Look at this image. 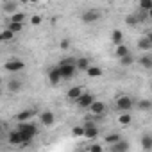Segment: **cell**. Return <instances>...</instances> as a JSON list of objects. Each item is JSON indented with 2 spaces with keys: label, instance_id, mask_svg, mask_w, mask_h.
I'll return each instance as SVG.
<instances>
[{
  "label": "cell",
  "instance_id": "cell-1",
  "mask_svg": "<svg viewBox=\"0 0 152 152\" xmlns=\"http://www.w3.org/2000/svg\"><path fill=\"white\" fill-rule=\"evenodd\" d=\"M59 68H61V73H63V79H70L75 75V70H77V59H63L59 63Z\"/></svg>",
  "mask_w": 152,
  "mask_h": 152
},
{
  "label": "cell",
  "instance_id": "cell-2",
  "mask_svg": "<svg viewBox=\"0 0 152 152\" xmlns=\"http://www.w3.org/2000/svg\"><path fill=\"white\" fill-rule=\"evenodd\" d=\"M18 131L22 132V136H23V141H25V143H29V141L36 136V132H38L36 125H34V124H31V122H20Z\"/></svg>",
  "mask_w": 152,
  "mask_h": 152
},
{
  "label": "cell",
  "instance_id": "cell-3",
  "mask_svg": "<svg viewBox=\"0 0 152 152\" xmlns=\"http://www.w3.org/2000/svg\"><path fill=\"white\" fill-rule=\"evenodd\" d=\"M115 106H116L118 111H122V113H129V111L132 109V99L127 97V95H120V97L116 99Z\"/></svg>",
  "mask_w": 152,
  "mask_h": 152
},
{
  "label": "cell",
  "instance_id": "cell-4",
  "mask_svg": "<svg viewBox=\"0 0 152 152\" xmlns=\"http://www.w3.org/2000/svg\"><path fill=\"white\" fill-rule=\"evenodd\" d=\"M102 18V13L99 11V9H86L84 13H83V22L84 23H95L97 20H100Z\"/></svg>",
  "mask_w": 152,
  "mask_h": 152
},
{
  "label": "cell",
  "instance_id": "cell-5",
  "mask_svg": "<svg viewBox=\"0 0 152 152\" xmlns=\"http://www.w3.org/2000/svg\"><path fill=\"white\" fill-rule=\"evenodd\" d=\"M61 79H63V73H61L59 64L48 70V81H50V84H54V86H56V84H59V83H61Z\"/></svg>",
  "mask_w": 152,
  "mask_h": 152
},
{
  "label": "cell",
  "instance_id": "cell-6",
  "mask_svg": "<svg viewBox=\"0 0 152 152\" xmlns=\"http://www.w3.org/2000/svg\"><path fill=\"white\" fill-rule=\"evenodd\" d=\"M95 102V97L91 95V93H83L81 97H79V100H77V106L79 107H83V109H90V106Z\"/></svg>",
  "mask_w": 152,
  "mask_h": 152
},
{
  "label": "cell",
  "instance_id": "cell-7",
  "mask_svg": "<svg viewBox=\"0 0 152 152\" xmlns=\"http://www.w3.org/2000/svg\"><path fill=\"white\" fill-rule=\"evenodd\" d=\"M4 68H6L7 72H20V70L25 68V63L20 61V59H11V61H7V63L4 64Z\"/></svg>",
  "mask_w": 152,
  "mask_h": 152
},
{
  "label": "cell",
  "instance_id": "cell-8",
  "mask_svg": "<svg viewBox=\"0 0 152 152\" xmlns=\"http://www.w3.org/2000/svg\"><path fill=\"white\" fill-rule=\"evenodd\" d=\"M54 120H56V116H54V113H50V111H43V113L39 115V122H41L45 127H52V125H54Z\"/></svg>",
  "mask_w": 152,
  "mask_h": 152
},
{
  "label": "cell",
  "instance_id": "cell-9",
  "mask_svg": "<svg viewBox=\"0 0 152 152\" xmlns=\"http://www.w3.org/2000/svg\"><path fill=\"white\" fill-rule=\"evenodd\" d=\"M9 143H11V145H23V143H25V141H23V136H22V132H20L18 129L9 132Z\"/></svg>",
  "mask_w": 152,
  "mask_h": 152
},
{
  "label": "cell",
  "instance_id": "cell-10",
  "mask_svg": "<svg viewBox=\"0 0 152 152\" xmlns=\"http://www.w3.org/2000/svg\"><path fill=\"white\" fill-rule=\"evenodd\" d=\"M90 111H91L93 115L100 116V115H104V113H106V104H104V102H99V100H95V102L90 106Z\"/></svg>",
  "mask_w": 152,
  "mask_h": 152
},
{
  "label": "cell",
  "instance_id": "cell-11",
  "mask_svg": "<svg viewBox=\"0 0 152 152\" xmlns=\"http://www.w3.org/2000/svg\"><path fill=\"white\" fill-rule=\"evenodd\" d=\"M83 93H84V91H83V88H81V86H75V88H70V90H68L66 97H68V100H75V102H77V100H79V97H81Z\"/></svg>",
  "mask_w": 152,
  "mask_h": 152
},
{
  "label": "cell",
  "instance_id": "cell-12",
  "mask_svg": "<svg viewBox=\"0 0 152 152\" xmlns=\"http://www.w3.org/2000/svg\"><path fill=\"white\" fill-rule=\"evenodd\" d=\"M34 115H36V109H23L22 113L16 115V120H18V122H29Z\"/></svg>",
  "mask_w": 152,
  "mask_h": 152
},
{
  "label": "cell",
  "instance_id": "cell-13",
  "mask_svg": "<svg viewBox=\"0 0 152 152\" xmlns=\"http://www.w3.org/2000/svg\"><path fill=\"white\" fill-rule=\"evenodd\" d=\"M97 136H99V129H97V125H84V138L93 140V138H97Z\"/></svg>",
  "mask_w": 152,
  "mask_h": 152
},
{
  "label": "cell",
  "instance_id": "cell-14",
  "mask_svg": "<svg viewBox=\"0 0 152 152\" xmlns=\"http://www.w3.org/2000/svg\"><path fill=\"white\" fill-rule=\"evenodd\" d=\"M111 150L113 152H125V150H129V143L124 141V140H120V141H116V143L111 145Z\"/></svg>",
  "mask_w": 152,
  "mask_h": 152
},
{
  "label": "cell",
  "instance_id": "cell-15",
  "mask_svg": "<svg viewBox=\"0 0 152 152\" xmlns=\"http://www.w3.org/2000/svg\"><path fill=\"white\" fill-rule=\"evenodd\" d=\"M86 73H88V77H102V68L100 66H90L88 70H86Z\"/></svg>",
  "mask_w": 152,
  "mask_h": 152
},
{
  "label": "cell",
  "instance_id": "cell-16",
  "mask_svg": "<svg viewBox=\"0 0 152 152\" xmlns=\"http://www.w3.org/2000/svg\"><path fill=\"white\" fill-rule=\"evenodd\" d=\"M138 48H140V50H148V48H152V41H150V38H148V36L141 38V39L138 41Z\"/></svg>",
  "mask_w": 152,
  "mask_h": 152
},
{
  "label": "cell",
  "instance_id": "cell-17",
  "mask_svg": "<svg viewBox=\"0 0 152 152\" xmlns=\"http://www.w3.org/2000/svg\"><path fill=\"white\" fill-rule=\"evenodd\" d=\"M90 66H91V64H90V59H88V57H79V59H77V70L86 72Z\"/></svg>",
  "mask_w": 152,
  "mask_h": 152
},
{
  "label": "cell",
  "instance_id": "cell-18",
  "mask_svg": "<svg viewBox=\"0 0 152 152\" xmlns=\"http://www.w3.org/2000/svg\"><path fill=\"white\" fill-rule=\"evenodd\" d=\"M7 90H9V91H13V93H16V91H20V90H22V83H20V81H16V79H13V81H9V83H7Z\"/></svg>",
  "mask_w": 152,
  "mask_h": 152
},
{
  "label": "cell",
  "instance_id": "cell-19",
  "mask_svg": "<svg viewBox=\"0 0 152 152\" xmlns=\"http://www.w3.org/2000/svg\"><path fill=\"white\" fill-rule=\"evenodd\" d=\"M15 34L16 32H13L11 29H4L2 34H0V39H2V41H11V39H15Z\"/></svg>",
  "mask_w": 152,
  "mask_h": 152
},
{
  "label": "cell",
  "instance_id": "cell-20",
  "mask_svg": "<svg viewBox=\"0 0 152 152\" xmlns=\"http://www.w3.org/2000/svg\"><path fill=\"white\" fill-rule=\"evenodd\" d=\"M111 39H113V43L115 45H122V39H124V34H122V31H113V34H111Z\"/></svg>",
  "mask_w": 152,
  "mask_h": 152
},
{
  "label": "cell",
  "instance_id": "cell-21",
  "mask_svg": "<svg viewBox=\"0 0 152 152\" xmlns=\"http://www.w3.org/2000/svg\"><path fill=\"white\" fill-rule=\"evenodd\" d=\"M129 54V48L125 47V45H116V50H115V56L120 59V57H124V56H127Z\"/></svg>",
  "mask_w": 152,
  "mask_h": 152
},
{
  "label": "cell",
  "instance_id": "cell-22",
  "mask_svg": "<svg viewBox=\"0 0 152 152\" xmlns=\"http://www.w3.org/2000/svg\"><path fill=\"white\" fill-rule=\"evenodd\" d=\"M141 147L145 150H152V136H141Z\"/></svg>",
  "mask_w": 152,
  "mask_h": 152
},
{
  "label": "cell",
  "instance_id": "cell-23",
  "mask_svg": "<svg viewBox=\"0 0 152 152\" xmlns=\"http://www.w3.org/2000/svg\"><path fill=\"white\" fill-rule=\"evenodd\" d=\"M118 122H120L122 125H131V122H132V116H131V113H124V115H120Z\"/></svg>",
  "mask_w": 152,
  "mask_h": 152
},
{
  "label": "cell",
  "instance_id": "cell-24",
  "mask_svg": "<svg viewBox=\"0 0 152 152\" xmlns=\"http://www.w3.org/2000/svg\"><path fill=\"white\" fill-rule=\"evenodd\" d=\"M140 64H141L143 68H152V57H148V56L140 57Z\"/></svg>",
  "mask_w": 152,
  "mask_h": 152
},
{
  "label": "cell",
  "instance_id": "cell-25",
  "mask_svg": "<svg viewBox=\"0 0 152 152\" xmlns=\"http://www.w3.org/2000/svg\"><path fill=\"white\" fill-rule=\"evenodd\" d=\"M122 138H120V134H116V132H113V134H107L106 136V141L109 143V145H113V143H116V141H120Z\"/></svg>",
  "mask_w": 152,
  "mask_h": 152
},
{
  "label": "cell",
  "instance_id": "cell-26",
  "mask_svg": "<svg viewBox=\"0 0 152 152\" xmlns=\"http://www.w3.org/2000/svg\"><path fill=\"white\" fill-rule=\"evenodd\" d=\"M138 107H140L141 111H148V109H152V102H150V100H140V102H138Z\"/></svg>",
  "mask_w": 152,
  "mask_h": 152
},
{
  "label": "cell",
  "instance_id": "cell-27",
  "mask_svg": "<svg viewBox=\"0 0 152 152\" xmlns=\"http://www.w3.org/2000/svg\"><path fill=\"white\" fill-rule=\"evenodd\" d=\"M120 63H122L124 66H129V64H132V63H134V57H132L131 54H127V56L120 57Z\"/></svg>",
  "mask_w": 152,
  "mask_h": 152
},
{
  "label": "cell",
  "instance_id": "cell-28",
  "mask_svg": "<svg viewBox=\"0 0 152 152\" xmlns=\"http://www.w3.org/2000/svg\"><path fill=\"white\" fill-rule=\"evenodd\" d=\"M150 7H152V0H140V9L150 11Z\"/></svg>",
  "mask_w": 152,
  "mask_h": 152
},
{
  "label": "cell",
  "instance_id": "cell-29",
  "mask_svg": "<svg viewBox=\"0 0 152 152\" xmlns=\"http://www.w3.org/2000/svg\"><path fill=\"white\" fill-rule=\"evenodd\" d=\"M23 20H25V15L23 13H15L11 16V22H16V23H23Z\"/></svg>",
  "mask_w": 152,
  "mask_h": 152
},
{
  "label": "cell",
  "instance_id": "cell-30",
  "mask_svg": "<svg viewBox=\"0 0 152 152\" xmlns=\"http://www.w3.org/2000/svg\"><path fill=\"white\" fill-rule=\"evenodd\" d=\"M125 23H127L129 27H134L136 23H140V20H138V16H132V15H131V16L125 18Z\"/></svg>",
  "mask_w": 152,
  "mask_h": 152
},
{
  "label": "cell",
  "instance_id": "cell-31",
  "mask_svg": "<svg viewBox=\"0 0 152 152\" xmlns=\"http://www.w3.org/2000/svg\"><path fill=\"white\" fill-rule=\"evenodd\" d=\"M9 29H11L13 32H20V31L23 29V23H16V22H11V23H9Z\"/></svg>",
  "mask_w": 152,
  "mask_h": 152
},
{
  "label": "cell",
  "instance_id": "cell-32",
  "mask_svg": "<svg viewBox=\"0 0 152 152\" xmlns=\"http://www.w3.org/2000/svg\"><path fill=\"white\" fill-rule=\"evenodd\" d=\"M72 134H73V136H83V138H84V127H73V129H72Z\"/></svg>",
  "mask_w": 152,
  "mask_h": 152
},
{
  "label": "cell",
  "instance_id": "cell-33",
  "mask_svg": "<svg viewBox=\"0 0 152 152\" xmlns=\"http://www.w3.org/2000/svg\"><path fill=\"white\" fill-rule=\"evenodd\" d=\"M39 23H41V16L34 15V16L31 18V25H39Z\"/></svg>",
  "mask_w": 152,
  "mask_h": 152
},
{
  "label": "cell",
  "instance_id": "cell-34",
  "mask_svg": "<svg viewBox=\"0 0 152 152\" xmlns=\"http://www.w3.org/2000/svg\"><path fill=\"white\" fill-rule=\"evenodd\" d=\"M88 150H91V152H102V145H90Z\"/></svg>",
  "mask_w": 152,
  "mask_h": 152
},
{
  "label": "cell",
  "instance_id": "cell-35",
  "mask_svg": "<svg viewBox=\"0 0 152 152\" xmlns=\"http://www.w3.org/2000/svg\"><path fill=\"white\" fill-rule=\"evenodd\" d=\"M68 47H70V41H68V39H63V41H61V48H64V50H66Z\"/></svg>",
  "mask_w": 152,
  "mask_h": 152
},
{
  "label": "cell",
  "instance_id": "cell-36",
  "mask_svg": "<svg viewBox=\"0 0 152 152\" xmlns=\"http://www.w3.org/2000/svg\"><path fill=\"white\" fill-rule=\"evenodd\" d=\"M148 38H150V41H152V31H148V34H147Z\"/></svg>",
  "mask_w": 152,
  "mask_h": 152
},
{
  "label": "cell",
  "instance_id": "cell-37",
  "mask_svg": "<svg viewBox=\"0 0 152 152\" xmlns=\"http://www.w3.org/2000/svg\"><path fill=\"white\" fill-rule=\"evenodd\" d=\"M148 16H150V18H152V7H150V11H148Z\"/></svg>",
  "mask_w": 152,
  "mask_h": 152
},
{
  "label": "cell",
  "instance_id": "cell-38",
  "mask_svg": "<svg viewBox=\"0 0 152 152\" xmlns=\"http://www.w3.org/2000/svg\"><path fill=\"white\" fill-rule=\"evenodd\" d=\"M22 2H31V0H22Z\"/></svg>",
  "mask_w": 152,
  "mask_h": 152
},
{
  "label": "cell",
  "instance_id": "cell-39",
  "mask_svg": "<svg viewBox=\"0 0 152 152\" xmlns=\"http://www.w3.org/2000/svg\"><path fill=\"white\" fill-rule=\"evenodd\" d=\"M31 2H38V0H31Z\"/></svg>",
  "mask_w": 152,
  "mask_h": 152
}]
</instances>
